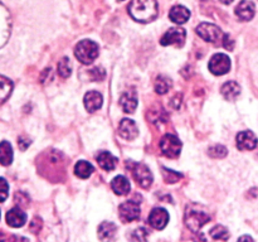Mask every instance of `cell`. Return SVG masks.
I'll use <instances>...</instances> for the list:
<instances>
[{"mask_svg":"<svg viewBox=\"0 0 258 242\" xmlns=\"http://www.w3.org/2000/svg\"><path fill=\"white\" fill-rule=\"evenodd\" d=\"M29 228L33 233H38V232L40 231V228H42V219H40L39 217H35V218H33V221L30 222Z\"/></svg>","mask_w":258,"mask_h":242,"instance_id":"cell-34","label":"cell"},{"mask_svg":"<svg viewBox=\"0 0 258 242\" xmlns=\"http://www.w3.org/2000/svg\"><path fill=\"white\" fill-rule=\"evenodd\" d=\"M97 163L103 170L110 171L113 170V169L116 168V165H117V158H115V156L111 153H108V151H101L97 156Z\"/></svg>","mask_w":258,"mask_h":242,"instance_id":"cell-22","label":"cell"},{"mask_svg":"<svg viewBox=\"0 0 258 242\" xmlns=\"http://www.w3.org/2000/svg\"><path fill=\"white\" fill-rule=\"evenodd\" d=\"M160 149L163 154L168 158H178L180 155L181 143L176 136L166 134L160 141Z\"/></svg>","mask_w":258,"mask_h":242,"instance_id":"cell-6","label":"cell"},{"mask_svg":"<svg viewBox=\"0 0 258 242\" xmlns=\"http://www.w3.org/2000/svg\"><path fill=\"white\" fill-rule=\"evenodd\" d=\"M236 15L243 22H248L252 18L254 17V13H256V7H254L253 3L251 0H242L236 8Z\"/></svg>","mask_w":258,"mask_h":242,"instance_id":"cell-14","label":"cell"},{"mask_svg":"<svg viewBox=\"0 0 258 242\" xmlns=\"http://www.w3.org/2000/svg\"><path fill=\"white\" fill-rule=\"evenodd\" d=\"M133 170V175L138 184L143 188H149L153 183V174H151L150 169L145 165V164H133L131 166Z\"/></svg>","mask_w":258,"mask_h":242,"instance_id":"cell-8","label":"cell"},{"mask_svg":"<svg viewBox=\"0 0 258 242\" xmlns=\"http://www.w3.org/2000/svg\"><path fill=\"white\" fill-rule=\"evenodd\" d=\"M9 193V186L4 178H0V202H4L8 198Z\"/></svg>","mask_w":258,"mask_h":242,"instance_id":"cell-32","label":"cell"},{"mask_svg":"<svg viewBox=\"0 0 258 242\" xmlns=\"http://www.w3.org/2000/svg\"><path fill=\"white\" fill-rule=\"evenodd\" d=\"M9 242H29V239L22 236H12L10 237Z\"/></svg>","mask_w":258,"mask_h":242,"instance_id":"cell-37","label":"cell"},{"mask_svg":"<svg viewBox=\"0 0 258 242\" xmlns=\"http://www.w3.org/2000/svg\"><path fill=\"white\" fill-rule=\"evenodd\" d=\"M90 76L92 77L93 81H101L105 78L106 73H105V71H103V68L96 67V68H93V70H91Z\"/></svg>","mask_w":258,"mask_h":242,"instance_id":"cell-33","label":"cell"},{"mask_svg":"<svg viewBox=\"0 0 258 242\" xmlns=\"http://www.w3.org/2000/svg\"><path fill=\"white\" fill-rule=\"evenodd\" d=\"M169 18L176 24H184L190 18V12L183 5H175V7L171 8L170 13H169Z\"/></svg>","mask_w":258,"mask_h":242,"instance_id":"cell-19","label":"cell"},{"mask_svg":"<svg viewBox=\"0 0 258 242\" xmlns=\"http://www.w3.org/2000/svg\"><path fill=\"white\" fill-rule=\"evenodd\" d=\"M111 188H112V191L115 192L116 194H118V196H126V194L130 192L131 186L130 182H128V179L126 178V176L117 175L112 179V182H111Z\"/></svg>","mask_w":258,"mask_h":242,"instance_id":"cell-20","label":"cell"},{"mask_svg":"<svg viewBox=\"0 0 258 242\" xmlns=\"http://www.w3.org/2000/svg\"><path fill=\"white\" fill-rule=\"evenodd\" d=\"M93 173V166L86 160H80L75 165V174L81 179L90 178L91 174Z\"/></svg>","mask_w":258,"mask_h":242,"instance_id":"cell-24","label":"cell"},{"mask_svg":"<svg viewBox=\"0 0 258 242\" xmlns=\"http://www.w3.org/2000/svg\"><path fill=\"white\" fill-rule=\"evenodd\" d=\"M164 170V179H165L166 183H175L178 182L179 179H181V174L180 173H176V171L170 170V169H166L163 168Z\"/></svg>","mask_w":258,"mask_h":242,"instance_id":"cell-31","label":"cell"},{"mask_svg":"<svg viewBox=\"0 0 258 242\" xmlns=\"http://www.w3.org/2000/svg\"><path fill=\"white\" fill-rule=\"evenodd\" d=\"M13 161V148L8 141L0 143V164L4 166L10 165Z\"/></svg>","mask_w":258,"mask_h":242,"instance_id":"cell-23","label":"cell"},{"mask_svg":"<svg viewBox=\"0 0 258 242\" xmlns=\"http://www.w3.org/2000/svg\"><path fill=\"white\" fill-rule=\"evenodd\" d=\"M171 87V80L166 76H159L155 81V91L159 95H165Z\"/></svg>","mask_w":258,"mask_h":242,"instance_id":"cell-26","label":"cell"},{"mask_svg":"<svg viewBox=\"0 0 258 242\" xmlns=\"http://www.w3.org/2000/svg\"><path fill=\"white\" fill-rule=\"evenodd\" d=\"M128 13L136 22L149 23L158 17V3L156 0H133Z\"/></svg>","mask_w":258,"mask_h":242,"instance_id":"cell-1","label":"cell"},{"mask_svg":"<svg viewBox=\"0 0 258 242\" xmlns=\"http://www.w3.org/2000/svg\"><path fill=\"white\" fill-rule=\"evenodd\" d=\"M25 222H27V214L19 207H14L7 213V223L10 227L18 228V227L24 226Z\"/></svg>","mask_w":258,"mask_h":242,"instance_id":"cell-16","label":"cell"},{"mask_svg":"<svg viewBox=\"0 0 258 242\" xmlns=\"http://www.w3.org/2000/svg\"><path fill=\"white\" fill-rule=\"evenodd\" d=\"M186 33L183 28H171L160 39L161 45H183L185 42Z\"/></svg>","mask_w":258,"mask_h":242,"instance_id":"cell-10","label":"cell"},{"mask_svg":"<svg viewBox=\"0 0 258 242\" xmlns=\"http://www.w3.org/2000/svg\"><path fill=\"white\" fill-rule=\"evenodd\" d=\"M209 221H211V216L204 207L199 206V204H190L186 207L184 222L190 231L197 233Z\"/></svg>","mask_w":258,"mask_h":242,"instance_id":"cell-2","label":"cell"},{"mask_svg":"<svg viewBox=\"0 0 258 242\" xmlns=\"http://www.w3.org/2000/svg\"><path fill=\"white\" fill-rule=\"evenodd\" d=\"M221 92L226 100L234 101L241 95V86L237 82H234V81H228V82H226L222 86Z\"/></svg>","mask_w":258,"mask_h":242,"instance_id":"cell-21","label":"cell"},{"mask_svg":"<svg viewBox=\"0 0 258 242\" xmlns=\"http://www.w3.org/2000/svg\"><path fill=\"white\" fill-rule=\"evenodd\" d=\"M120 103L125 112H134L138 107V96H136L135 91H126L125 93H122L120 98Z\"/></svg>","mask_w":258,"mask_h":242,"instance_id":"cell-18","label":"cell"},{"mask_svg":"<svg viewBox=\"0 0 258 242\" xmlns=\"http://www.w3.org/2000/svg\"><path fill=\"white\" fill-rule=\"evenodd\" d=\"M18 144H19V148L22 149V150H25V149L30 145V140H28V139H24V138H19Z\"/></svg>","mask_w":258,"mask_h":242,"instance_id":"cell-36","label":"cell"},{"mask_svg":"<svg viewBox=\"0 0 258 242\" xmlns=\"http://www.w3.org/2000/svg\"><path fill=\"white\" fill-rule=\"evenodd\" d=\"M12 29V18L10 13L4 5L0 3V48L8 42Z\"/></svg>","mask_w":258,"mask_h":242,"instance_id":"cell-9","label":"cell"},{"mask_svg":"<svg viewBox=\"0 0 258 242\" xmlns=\"http://www.w3.org/2000/svg\"><path fill=\"white\" fill-rule=\"evenodd\" d=\"M72 73V67H71V62L67 57L62 58L58 63V75L63 78L70 77Z\"/></svg>","mask_w":258,"mask_h":242,"instance_id":"cell-28","label":"cell"},{"mask_svg":"<svg viewBox=\"0 0 258 242\" xmlns=\"http://www.w3.org/2000/svg\"><path fill=\"white\" fill-rule=\"evenodd\" d=\"M237 148L239 150H252L257 146V136L252 131H241L237 135Z\"/></svg>","mask_w":258,"mask_h":242,"instance_id":"cell-12","label":"cell"},{"mask_svg":"<svg viewBox=\"0 0 258 242\" xmlns=\"http://www.w3.org/2000/svg\"><path fill=\"white\" fill-rule=\"evenodd\" d=\"M211 237L214 239H222V241H226V239H228L229 237V232L228 229L226 228L224 226H221V224H218V226H214L213 228L211 229Z\"/></svg>","mask_w":258,"mask_h":242,"instance_id":"cell-27","label":"cell"},{"mask_svg":"<svg viewBox=\"0 0 258 242\" xmlns=\"http://www.w3.org/2000/svg\"><path fill=\"white\" fill-rule=\"evenodd\" d=\"M5 241V236L3 232H0V242H4Z\"/></svg>","mask_w":258,"mask_h":242,"instance_id":"cell-40","label":"cell"},{"mask_svg":"<svg viewBox=\"0 0 258 242\" xmlns=\"http://www.w3.org/2000/svg\"><path fill=\"white\" fill-rule=\"evenodd\" d=\"M197 34L203 38L206 42H211L213 44H219L223 40L224 34L222 33L221 28L211 23H201L197 27Z\"/></svg>","mask_w":258,"mask_h":242,"instance_id":"cell-4","label":"cell"},{"mask_svg":"<svg viewBox=\"0 0 258 242\" xmlns=\"http://www.w3.org/2000/svg\"><path fill=\"white\" fill-rule=\"evenodd\" d=\"M118 134L125 140H134L139 135V129L133 120L123 118L118 125Z\"/></svg>","mask_w":258,"mask_h":242,"instance_id":"cell-13","label":"cell"},{"mask_svg":"<svg viewBox=\"0 0 258 242\" xmlns=\"http://www.w3.org/2000/svg\"><path fill=\"white\" fill-rule=\"evenodd\" d=\"M118 216H120L121 221L125 222V223L136 221V219L140 218V204L134 201L123 202L118 207Z\"/></svg>","mask_w":258,"mask_h":242,"instance_id":"cell-7","label":"cell"},{"mask_svg":"<svg viewBox=\"0 0 258 242\" xmlns=\"http://www.w3.org/2000/svg\"><path fill=\"white\" fill-rule=\"evenodd\" d=\"M222 44H223V47L226 48V49H228V50H232L234 48L233 39H232V38L229 37L228 34H224L223 40H222Z\"/></svg>","mask_w":258,"mask_h":242,"instance_id":"cell-35","label":"cell"},{"mask_svg":"<svg viewBox=\"0 0 258 242\" xmlns=\"http://www.w3.org/2000/svg\"><path fill=\"white\" fill-rule=\"evenodd\" d=\"M83 103H85V107L87 108V111L95 112V111L100 110L101 106H102V95L97 91H90L85 95Z\"/></svg>","mask_w":258,"mask_h":242,"instance_id":"cell-17","label":"cell"},{"mask_svg":"<svg viewBox=\"0 0 258 242\" xmlns=\"http://www.w3.org/2000/svg\"><path fill=\"white\" fill-rule=\"evenodd\" d=\"M169 222V213L166 209L160 208H154L153 211L149 214V223L151 227H154L155 229H163L165 228L166 224Z\"/></svg>","mask_w":258,"mask_h":242,"instance_id":"cell-11","label":"cell"},{"mask_svg":"<svg viewBox=\"0 0 258 242\" xmlns=\"http://www.w3.org/2000/svg\"><path fill=\"white\" fill-rule=\"evenodd\" d=\"M209 71L216 76H223L231 70V59L224 53H217L209 60Z\"/></svg>","mask_w":258,"mask_h":242,"instance_id":"cell-5","label":"cell"},{"mask_svg":"<svg viewBox=\"0 0 258 242\" xmlns=\"http://www.w3.org/2000/svg\"><path fill=\"white\" fill-rule=\"evenodd\" d=\"M98 53H100L98 44L90 39L81 40L75 48L76 58L83 65H91L98 57Z\"/></svg>","mask_w":258,"mask_h":242,"instance_id":"cell-3","label":"cell"},{"mask_svg":"<svg viewBox=\"0 0 258 242\" xmlns=\"http://www.w3.org/2000/svg\"><path fill=\"white\" fill-rule=\"evenodd\" d=\"M238 242H254V241L251 236H247V234H244V236L239 237Z\"/></svg>","mask_w":258,"mask_h":242,"instance_id":"cell-38","label":"cell"},{"mask_svg":"<svg viewBox=\"0 0 258 242\" xmlns=\"http://www.w3.org/2000/svg\"><path fill=\"white\" fill-rule=\"evenodd\" d=\"M219 2L223 3V4H226V5H228V4H231V3H233V0H219Z\"/></svg>","mask_w":258,"mask_h":242,"instance_id":"cell-39","label":"cell"},{"mask_svg":"<svg viewBox=\"0 0 258 242\" xmlns=\"http://www.w3.org/2000/svg\"><path fill=\"white\" fill-rule=\"evenodd\" d=\"M12 91H13L12 81H10L9 78L0 75V103H3L4 101L8 100V97L10 96Z\"/></svg>","mask_w":258,"mask_h":242,"instance_id":"cell-25","label":"cell"},{"mask_svg":"<svg viewBox=\"0 0 258 242\" xmlns=\"http://www.w3.org/2000/svg\"><path fill=\"white\" fill-rule=\"evenodd\" d=\"M148 229L140 227V228H136L133 233L130 234V241L131 242H146L148 241Z\"/></svg>","mask_w":258,"mask_h":242,"instance_id":"cell-29","label":"cell"},{"mask_svg":"<svg viewBox=\"0 0 258 242\" xmlns=\"http://www.w3.org/2000/svg\"><path fill=\"white\" fill-rule=\"evenodd\" d=\"M209 155L212 156V158H216V159H221V158H224V156L227 155V149L226 146L223 145H219V144H217V145H213L209 148Z\"/></svg>","mask_w":258,"mask_h":242,"instance_id":"cell-30","label":"cell"},{"mask_svg":"<svg viewBox=\"0 0 258 242\" xmlns=\"http://www.w3.org/2000/svg\"><path fill=\"white\" fill-rule=\"evenodd\" d=\"M117 233V227L112 222H102L98 227V238L101 242H113Z\"/></svg>","mask_w":258,"mask_h":242,"instance_id":"cell-15","label":"cell"}]
</instances>
